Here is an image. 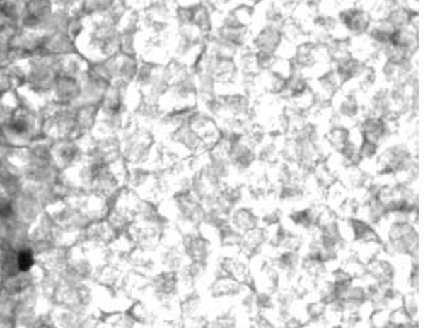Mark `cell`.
I'll return each mask as SVG.
<instances>
[{
	"label": "cell",
	"mask_w": 435,
	"mask_h": 328,
	"mask_svg": "<svg viewBox=\"0 0 435 328\" xmlns=\"http://www.w3.org/2000/svg\"><path fill=\"white\" fill-rule=\"evenodd\" d=\"M337 20L344 28H347L351 37L365 34L372 23L369 13H366L365 10L357 6H352V7L340 10Z\"/></svg>",
	"instance_id": "obj_1"
},
{
	"label": "cell",
	"mask_w": 435,
	"mask_h": 328,
	"mask_svg": "<svg viewBox=\"0 0 435 328\" xmlns=\"http://www.w3.org/2000/svg\"><path fill=\"white\" fill-rule=\"evenodd\" d=\"M248 260H250V257H247L241 252L235 253V254H228L219 261L217 269L221 274H226V276L232 277L233 280L239 281L240 284L250 286Z\"/></svg>",
	"instance_id": "obj_2"
},
{
	"label": "cell",
	"mask_w": 435,
	"mask_h": 328,
	"mask_svg": "<svg viewBox=\"0 0 435 328\" xmlns=\"http://www.w3.org/2000/svg\"><path fill=\"white\" fill-rule=\"evenodd\" d=\"M226 225L239 234H245L250 230H253L255 228L260 226V219L257 213L253 210V207L245 205L235 206L228 218H226Z\"/></svg>",
	"instance_id": "obj_3"
},
{
	"label": "cell",
	"mask_w": 435,
	"mask_h": 328,
	"mask_svg": "<svg viewBox=\"0 0 435 328\" xmlns=\"http://www.w3.org/2000/svg\"><path fill=\"white\" fill-rule=\"evenodd\" d=\"M282 41L283 38H282L281 28L263 26L253 37L251 41L253 43L250 46L255 50V53L275 55L281 46Z\"/></svg>",
	"instance_id": "obj_4"
},
{
	"label": "cell",
	"mask_w": 435,
	"mask_h": 328,
	"mask_svg": "<svg viewBox=\"0 0 435 328\" xmlns=\"http://www.w3.org/2000/svg\"><path fill=\"white\" fill-rule=\"evenodd\" d=\"M183 249L190 262L205 264L211 257V245L198 232L186 235Z\"/></svg>",
	"instance_id": "obj_5"
},
{
	"label": "cell",
	"mask_w": 435,
	"mask_h": 328,
	"mask_svg": "<svg viewBox=\"0 0 435 328\" xmlns=\"http://www.w3.org/2000/svg\"><path fill=\"white\" fill-rule=\"evenodd\" d=\"M266 242V234H265L263 228L257 226V228H255L253 230H250V232H247L241 235L240 250L247 257H251V256L257 254Z\"/></svg>",
	"instance_id": "obj_6"
},
{
	"label": "cell",
	"mask_w": 435,
	"mask_h": 328,
	"mask_svg": "<svg viewBox=\"0 0 435 328\" xmlns=\"http://www.w3.org/2000/svg\"><path fill=\"white\" fill-rule=\"evenodd\" d=\"M323 137H325V140L327 141V144L330 146L332 150L335 152H340L348 144L349 128H347L341 124H335L326 131Z\"/></svg>",
	"instance_id": "obj_7"
},
{
	"label": "cell",
	"mask_w": 435,
	"mask_h": 328,
	"mask_svg": "<svg viewBox=\"0 0 435 328\" xmlns=\"http://www.w3.org/2000/svg\"><path fill=\"white\" fill-rule=\"evenodd\" d=\"M402 308L406 311V314L411 317V320L417 322L418 319V312H419V307H418V299H417V293L415 292H407L403 295V303H402Z\"/></svg>",
	"instance_id": "obj_8"
}]
</instances>
